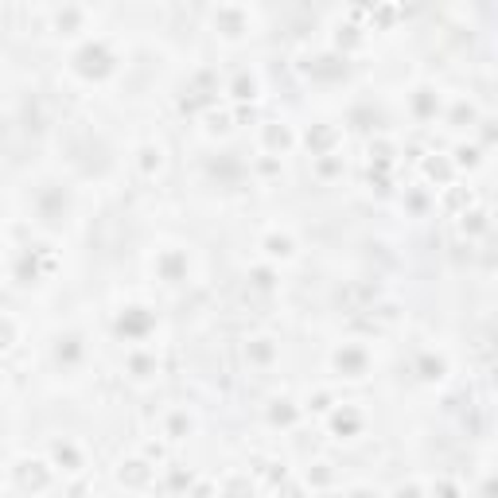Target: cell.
Wrapping results in <instances>:
<instances>
[{
    "mask_svg": "<svg viewBox=\"0 0 498 498\" xmlns=\"http://www.w3.org/2000/svg\"><path fill=\"white\" fill-rule=\"evenodd\" d=\"M113 67H117V59L109 55L106 43H86V47L74 55V70L90 82H101L106 74H113Z\"/></svg>",
    "mask_w": 498,
    "mask_h": 498,
    "instance_id": "cell-1",
    "label": "cell"
},
{
    "mask_svg": "<svg viewBox=\"0 0 498 498\" xmlns=\"http://www.w3.org/2000/svg\"><path fill=\"white\" fill-rule=\"evenodd\" d=\"M331 362H335V370H339L342 378H362V374L370 370V354H366V347H354V342H342Z\"/></svg>",
    "mask_w": 498,
    "mask_h": 498,
    "instance_id": "cell-2",
    "label": "cell"
},
{
    "mask_svg": "<svg viewBox=\"0 0 498 498\" xmlns=\"http://www.w3.org/2000/svg\"><path fill=\"white\" fill-rule=\"evenodd\" d=\"M215 28L222 31L226 40H242L245 31H249V8H238V4L215 8Z\"/></svg>",
    "mask_w": 498,
    "mask_h": 498,
    "instance_id": "cell-3",
    "label": "cell"
},
{
    "mask_svg": "<svg viewBox=\"0 0 498 498\" xmlns=\"http://www.w3.org/2000/svg\"><path fill=\"white\" fill-rule=\"evenodd\" d=\"M152 327H156V315L148 312V308H128L117 319V335H125V339H144Z\"/></svg>",
    "mask_w": 498,
    "mask_h": 498,
    "instance_id": "cell-4",
    "label": "cell"
},
{
    "mask_svg": "<svg viewBox=\"0 0 498 498\" xmlns=\"http://www.w3.org/2000/svg\"><path fill=\"white\" fill-rule=\"evenodd\" d=\"M16 483H20L28 495H40V490H47V483H51L47 463H40V459H24L20 467H16Z\"/></svg>",
    "mask_w": 498,
    "mask_h": 498,
    "instance_id": "cell-5",
    "label": "cell"
},
{
    "mask_svg": "<svg viewBox=\"0 0 498 498\" xmlns=\"http://www.w3.org/2000/svg\"><path fill=\"white\" fill-rule=\"evenodd\" d=\"M152 475H156V467H148L144 459H128V463H121V471H117V479L133 490H144L148 483H152Z\"/></svg>",
    "mask_w": 498,
    "mask_h": 498,
    "instance_id": "cell-6",
    "label": "cell"
},
{
    "mask_svg": "<svg viewBox=\"0 0 498 498\" xmlns=\"http://www.w3.org/2000/svg\"><path fill=\"white\" fill-rule=\"evenodd\" d=\"M156 273L164 276V281H183L187 276V254H179V249H164V254L156 257Z\"/></svg>",
    "mask_w": 498,
    "mask_h": 498,
    "instance_id": "cell-7",
    "label": "cell"
},
{
    "mask_svg": "<svg viewBox=\"0 0 498 498\" xmlns=\"http://www.w3.org/2000/svg\"><path fill=\"white\" fill-rule=\"evenodd\" d=\"M245 358L254 362V366H273L276 362V339H269V335H254V339L245 342Z\"/></svg>",
    "mask_w": 498,
    "mask_h": 498,
    "instance_id": "cell-8",
    "label": "cell"
},
{
    "mask_svg": "<svg viewBox=\"0 0 498 498\" xmlns=\"http://www.w3.org/2000/svg\"><path fill=\"white\" fill-rule=\"evenodd\" d=\"M304 140H308V148H312L315 156H331L335 140H339V128H331V125H312Z\"/></svg>",
    "mask_w": 498,
    "mask_h": 498,
    "instance_id": "cell-9",
    "label": "cell"
},
{
    "mask_svg": "<svg viewBox=\"0 0 498 498\" xmlns=\"http://www.w3.org/2000/svg\"><path fill=\"white\" fill-rule=\"evenodd\" d=\"M362 429V413L351 409V405H342L339 413H331V432L335 436H354Z\"/></svg>",
    "mask_w": 498,
    "mask_h": 498,
    "instance_id": "cell-10",
    "label": "cell"
},
{
    "mask_svg": "<svg viewBox=\"0 0 498 498\" xmlns=\"http://www.w3.org/2000/svg\"><path fill=\"white\" fill-rule=\"evenodd\" d=\"M51 459H55L63 471H78L82 467V451L74 448L70 440H55V444H51Z\"/></svg>",
    "mask_w": 498,
    "mask_h": 498,
    "instance_id": "cell-11",
    "label": "cell"
},
{
    "mask_svg": "<svg viewBox=\"0 0 498 498\" xmlns=\"http://www.w3.org/2000/svg\"><path fill=\"white\" fill-rule=\"evenodd\" d=\"M417 374H420V381H444V374H448V362L440 358V354H420Z\"/></svg>",
    "mask_w": 498,
    "mask_h": 498,
    "instance_id": "cell-12",
    "label": "cell"
},
{
    "mask_svg": "<svg viewBox=\"0 0 498 498\" xmlns=\"http://www.w3.org/2000/svg\"><path fill=\"white\" fill-rule=\"evenodd\" d=\"M82 20H86V8H59L55 12V31L59 35H74L82 28Z\"/></svg>",
    "mask_w": 498,
    "mask_h": 498,
    "instance_id": "cell-13",
    "label": "cell"
},
{
    "mask_svg": "<svg viewBox=\"0 0 498 498\" xmlns=\"http://www.w3.org/2000/svg\"><path fill=\"white\" fill-rule=\"evenodd\" d=\"M296 420H300V409H296L292 401H273V405H269V424H281V429H292Z\"/></svg>",
    "mask_w": 498,
    "mask_h": 498,
    "instance_id": "cell-14",
    "label": "cell"
},
{
    "mask_svg": "<svg viewBox=\"0 0 498 498\" xmlns=\"http://www.w3.org/2000/svg\"><path fill=\"white\" fill-rule=\"evenodd\" d=\"M436 109H440V98H436V90H417V94H413V113H417L420 121L424 117H436Z\"/></svg>",
    "mask_w": 498,
    "mask_h": 498,
    "instance_id": "cell-15",
    "label": "cell"
},
{
    "mask_svg": "<svg viewBox=\"0 0 498 498\" xmlns=\"http://www.w3.org/2000/svg\"><path fill=\"white\" fill-rule=\"evenodd\" d=\"M265 148H273V152H288V148H292V128L281 125V121L269 125V128H265Z\"/></svg>",
    "mask_w": 498,
    "mask_h": 498,
    "instance_id": "cell-16",
    "label": "cell"
},
{
    "mask_svg": "<svg viewBox=\"0 0 498 498\" xmlns=\"http://www.w3.org/2000/svg\"><path fill=\"white\" fill-rule=\"evenodd\" d=\"M265 254H269V257H281V261H284V257L296 254V242H292L288 234H269V238H265Z\"/></svg>",
    "mask_w": 498,
    "mask_h": 498,
    "instance_id": "cell-17",
    "label": "cell"
},
{
    "mask_svg": "<svg viewBox=\"0 0 498 498\" xmlns=\"http://www.w3.org/2000/svg\"><path fill=\"white\" fill-rule=\"evenodd\" d=\"M308 74H315V78H339V74H347V63L342 59H315V67H308Z\"/></svg>",
    "mask_w": 498,
    "mask_h": 498,
    "instance_id": "cell-18",
    "label": "cell"
},
{
    "mask_svg": "<svg viewBox=\"0 0 498 498\" xmlns=\"http://www.w3.org/2000/svg\"><path fill=\"white\" fill-rule=\"evenodd\" d=\"M160 164H164V152H160V144H144V148H140V172H144V176L160 172Z\"/></svg>",
    "mask_w": 498,
    "mask_h": 498,
    "instance_id": "cell-19",
    "label": "cell"
},
{
    "mask_svg": "<svg viewBox=\"0 0 498 498\" xmlns=\"http://www.w3.org/2000/svg\"><path fill=\"white\" fill-rule=\"evenodd\" d=\"M230 94H234L238 101H249V98H257V78H254V74H238V78H234V86H230Z\"/></svg>",
    "mask_w": 498,
    "mask_h": 498,
    "instance_id": "cell-20",
    "label": "cell"
},
{
    "mask_svg": "<svg viewBox=\"0 0 498 498\" xmlns=\"http://www.w3.org/2000/svg\"><path fill=\"white\" fill-rule=\"evenodd\" d=\"M459 230H463V234H483V230H487V215H483V210H467V215H459Z\"/></svg>",
    "mask_w": 498,
    "mask_h": 498,
    "instance_id": "cell-21",
    "label": "cell"
},
{
    "mask_svg": "<svg viewBox=\"0 0 498 498\" xmlns=\"http://www.w3.org/2000/svg\"><path fill=\"white\" fill-rule=\"evenodd\" d=\"M55 358H59V362H78V358H82V342L74 339V335L59 339V347H55Z\"/></svg>",
    "mask_w": 498,
    "mask_h": 498,
    "instance_id": "cell-22",
    "label": "cell"
},
{
    "mask_svg": "<svg viewBox=\"0 0 498 498\" xmlns=\"http://www.w3.org/2000/svg\"><path fill=\"white\" fill-rule=\"evenodd\" d=\"M444 206H448V210H459V215H467V206H471V191L448 187V191H444Z\"/></svg>",
    "mask_w": 498,
    "mask_h": 498,
    "instance_id": "cell-23",
    "label": "cell"
},
{
    "mask_svg": "<svg viewBox=\"0 0 498 498\" xmlns=\"http://www.w3.org/2000/svg\"><path fill=\"white\" fill-rule=\"evenodd\" d=\"M424 176H429V179H436V183H448V179H451V164H448V160H424Z\"/></svg>",
    "mask_w": 498,
    "mask_h": 498,
    "instance_id": "cell-24",
    "label": "cell"
},
{
    "mask_svg": "<svg viewBox=\"0 0 498 498\" xmlns=\"http://www.w3.org/2000/svg\"><path fill=\"white\" fill-rule=\"evenodd\" d=\"M128 370H133V378H152V374H156V358L133 354V358H128Z\"/></svg>",
    "mask_w": 498,
    "mask_h": 498,
    "instance_id": "cell-25",
    "label": "cell"
},
{
    "mask_svg": "<svg viewBox=\"0 0 498 498\" xmlns=\"http://www.w3.org/2000/svg\"><path fill=\"white\" fill-rule=\"evenodd\" d=\"M187 432H191V417H187V413H172V417H167V436L183 440Z\"/></svg>",
    "mask_w": 498,
    "mask_h": 498,
    "instance_id": "cell-26",
    "label": "cell"
},
{
    "mask_svg": "<svg viewBox=\"0 0 498 498\" xmlns=\"http://www.w3.org/2000/svg\"><path fill=\"white\" fill-rule=\"evenodd\" d=\"M226 498H249L254 495V487H249V479H242V475H234L230 483H226V490H222Z\"/></svg>",
    "mask_w": 498,
    "mask_h": 498,
    "instance_id": "cell-27",
    "label": "cell"
},
{
    "mask_svg": "<svg viewBox=\"0 0 498 498\" xmlns=\"http://www.w3.org/2000/svg\"><path fill=\"white\" fill-rule=\"evenodd\" d=\"M249 281H254V288H261V292L276 288V273H273V269H254V273H249Z\"/></svg>",
    "mask_w": 498,
    "mask_h": 498,
    "instance_id": "cell-28",
    "label": "cell"
},
{
    "mask_svg": "<svg viewBox=\"0 0 498 498\" xmlns=\"http://www.w3.org/2000/svg\"><path fill=\"white\" fill-rule=\"evenodd\" d=\"M390 156H393V148L385 144V140H374V144H370V160L378 167H390Z\"/></svg>",
    "mask_w": 498,
    "mask_h": 498,
    "instance_id": "cell-29",
    "label": "cell"
},
{
    "mask_svg": "<svg viewBox=\"0 0 498 498\" xmlns=\"http://www.w3.org/2000/svg\"><path fill=\"white\" fill-rule=\"evenodd\" d=\"M308 483H312V487H327V483H331V467H327V463L308 467Z\"/></svg>",
    "mask_w": 498,
    "mask_h": 498,
    "instance_id": "cell-30",
    "label": "cell"
},
{
    "mask_svg": "<svg viewBox=\"0 0 498 498\" xmlns=\"http://www.w3.org/2000/svg\"><path fill=\"white\" fill-rule=\"evenodd\" d=\"M358 43H362V28H351V24L339 28V47H358Z\"/></svg>",
    "mask_w": 498,
    "mask_h": 498,
    "instance_id": "cell-31",
    "label": "cell"
},
{
    "mask_svg": "<svg viewBox=\"0 0 498 498\" xmlns=\"http://www.w3.org/2000/svg\"><path fill=\"white\" fill-rule=\"evenodd\" d=\"M456 164L459 167H475L479 164V148H456Z\"/></svg>",
    "mask_w": 498,
    "mask_h": 498,
    "instance_id": "cell-32",
    "label": "cell"
},
{
    "mask_svg": "<svg viewBox=\"0 0 498 498\" xmlns=\"http://www.w3.org/2000/svg\"><path fill=\"white\" fill-rule=\"evenodd\" d=\"M342 172V156H323L319 160V176H339Z\"/></svg>",
    "mask_w": 498,
    "mask_h": 498,
    "instance_id": "cell-33",
    "label": "cell"
},
{
    "mask_svg": "<svg viewBox=\"0 0 498 498\" xmlns=\"http://www.w3.org/2000/svg\"><path fill=\"white\" fill-rule=\"evenodd\" d=\"M432 498H459V487L448 483V479H440L436 487H432Z\"/></svg>",
    "mask_w": 498,
    "mask_h": 498,
    "instance_id": "cell-34",
    "label": "cell"
},
{
    "mask_svg": "<svg viewBox=\"0 0 498 498\" xmlns=\"http://www.w3.org/2000/svg\"><path fill=\"white\" fill-rule=\"evenodd\" d=\"M451 121H456V125H463V121H475V109H471V106H463V101H459V106L451 109Z\"/></svg>",
    "mask_w": 498,
    "mask_h": 498,
    "instance_id": "cell-35",
    "label": "cell"
},
{
    "mask_svg": "<svg viewBox=\"0 0 498 498\" xmlns=\"http://www.w3.org/2000/svg\"><path fill=\"white\" fill-rule=\"evenodd\" d=\"M4 347H16V319L4 315Z\"/></svg>",
    "mask_w": 498,
    "mask_h": 498,
    "instance_id": "cell-36",
    "label": "cell"
},
{
    "mask_svg": "<svg viewBox=\"0 0 498 498\" xmlns=\"http://www.w3.org/2000/svg\"><path fill=\"white\" fill-rule=\"evenodd\" d=\"M393 498H424V490L409 483V487H397V495H393Z\"/></svg>",
    "mask_w": 498,
    "mask_h": 498,
    "instance_id": "cell-37",
    "label": "cell"
},
{
    "mask_svg": "<svg viewBox=\"0 0 498 498\" xmlns=\"http://www.w3.org/2000/svg\"><path fill=\"white\" fill-rule=\"evenodd\" d=\"M312 409H315V413H327V409H331V397H327V393H315Z\"/></svg>",
    "mask_w": 498,
    "mask_h": 498,
    "instance_id": "cell-38",
    "label": "cell"
},
{
    "mask_svg": "<svg viewBox=\"0 0 498 498\" xmlns=\"http://www.w3.org/2000/svg\"><path fill=\"white\" fill-rule=\"evenodd\" d=\"M226 125H230V117H226V113H210V128H218V133H222Z\"/></svg>",
    "mask_w": 498,
    "mask_h": 498,
    "instance_id": "cell-39",
    "label": "cell"
},
{
    "mask_svg": "<svg viewBox=\"0 0 498 498\" xmlns=\"http://www.w3.org/2000/svg\"><path fill=\"white\" fill-rule=\"evenodd\" d=\"M191 498H215V487H210V483H199V487H195V495H191Z\"/></svg>",
    "mask_w": 498,
    "mask_h": 498,
    "instance_id": "cell-40",
    "label": "cell"
},
{
    "mask_svg": "<svg viewBox=\"0 0 498 498\" xmlns=\"http://www.w3.org/2000/svg\"><path fill=\"white\" fill-rule=\"evenodd\" d=\"M483 498H498V479H487V487H483Z\"/></svg>",
    "mask_w": 498,
    "mask_h": 498,
    "instance_id": "cell-41",
    "label": "cell"
},
{
    "mask_svg": "<svg viewBox=\"0 0 498 498\" xmlns=\"http://www.w3.org/2000/svg\"><path fill=\"white\" fill-rule=\"evenodd\" d=\"M351 498H378V490H370V487H358V490H351Z\"/></svg>",
    "mask_w": 498,
    "mask_h": 498,
    "instance_id": "cell-42",
    "label": "cell"
},
{
    "mask_svg": "<svg viewBox=\"0 0 498 498\" xmlns=\"http://www.w3.org/2000/svg\"><path fill=\"white\" fill-rule=\"evenodd\" d=\"M487 137H490V140H498V121H490V125H487Z\"/></svg>",
    "mask_w": 498,
    "mask_h": 498,
    "instance_id": "cell-43",
    "label": "cell"
},
{
    "mask_svg": "<svg viewBox=\"0 0 498 498\" xmlns=\"http://www.w3.org/2000/svg\"><path fill=\"white\" fill-rule=\"evenodd\" d=\"M284 498H304V495H300L296 487H288V490H284Z\"/></svg>",
    "mask_w": 498,
    "mask_h": 498,
    "instance_id": "cell-44",
    "label": "cell"
},
{
    "mask_svg": "<svg viewBox=\"0 0 498 498\" xmlns=\"http://www.w3.org/2000/svg\"><path fill=\"white\" fill-rule=\"evenodd\" d=\"M495 385H498V366H495Z\"/></svg>",
    "mask_w": 498,
    "mask_h": 498,
    "instance_id": "cell-45",
    "label": "cell"
}]
</instances>
